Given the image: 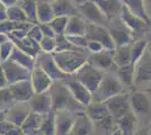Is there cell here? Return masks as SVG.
<instances>
[{"label": "cell", "instance_id": "816d5d0a", "mask_svg": "<svg viewBox=\"0 0 151 135\" xmlns=\"http://www.w3.org/2000/svg\"><path fill=\"white\" fill-rule=\"evenodd\" d=\"M133 135H149V129H138L137 132L134 133Z\"/></svg>", "mask_w": 151, "mask_h": 135}, {"label": "cell", "instance_id": "484cf974", "mask_svg": "<svg viewBox=\"0 0 151 135\" xmlns=\"http://www.w3.org/2000/svg\"><path fill=\"white\" fill-rule=\"evenodd\" d=\"M86 28H87V23L82 19L80 15H75V16L69 17L64 35H67V36H73V35L85 36Z\"/></svg>", "mask_w": 151, "mask_h": 135}, {"label": "cell", "instance_id": "8fae6325", "mask_svg": "<svg viewBox=\"0 0 151 135\" xmlns=\"http://www.w3.org/2000/svg\"><path fill=\"white\" fill-rule=\"evenodd\" d=\"M31 111L32 110L28 105V101L27 103H15L12 107H9L5 111L4 119L14 124L15 126L20 127Z\"/></svg>", "mask_w": 151, "mask_h": 135}, {"label": "cell", "instance_id": "5b68a950", "mask_svg": "<svg viewBox=\"0 0 151 135\" xmlns=\"http://www.w3.org/2000/svg\"><path fill=\"white\" fill-rule=\"evenodd\" d=\"M130 107L138 121L151 118V100L145 91H134L130 95Z\"/></svg>", "mask_w": 151, "mask_h": 135}, {"label": "cell", "instance_id": "52a82bcc", "mask_svg": "<svg viewBox=\"0 0 151 135\" xmlns=\"http://www.w3.org/2000/svg\"><path fill=\"white\" fill-rule=\"evenodd\" d=\"M35 63L44 71L53 81L64 80L67 77H69L60 70V68L58 66L57 62H55V60L52 55V53L40 52L36 59H35Z\"/></svg>", "mask_w": 151, "mask_h": 135}, {"label": "cell", "instance_id": "8992f818", "mask_svg": "<svg viewBox=\"0 0 151 135\" xmlns=\"http://www.w3.org/2000/svg\"><path fill=\"white\" fill-rule=\"evenodd\" d=\"M88 41H95L98 42L99 44L104 46L105 50L108 51H114L115 50V44L113 39L111 37V34L108 32L105 26L97 25L93 23H87V28H86V35H85Z\"/></svg>", "mask_w": 151, "mask_h": 135}, {"label": "cell", "instance_id": "d6a6232c", "mask_svg": "<svg viewBox=\"0 0 151 135\" xmlns=\"http://www.w3.org/2000/svg\"><path fill=\"white\" fill-rule=\"evenodd\" d=\"M19 7L24 10L26 16L33 24H37L36 20V9H37V0H19L17 2Z\"/></svg>", "mask_w": 151, "mask_h": 135}, {"label": "cell", "instance_id": "603a6c76", "mask_svg": "<svg viewBox=\"0 0 151 135\" xmlns=\"http://www.w3.org/2000/svg\"><path fill=\"white\" fill-rule=\"evenodd\" d=\"M85 114L90 118L93 123H99L109 115L106 103H91L85 107Z\"/></svg>", "mask_w": 151, "mask_h": 135}, {"label": "cell", "instance_id": "9c48e42d", "mask_svg": "<svg viewBox=\"0 0 151 135\" xmlns=\"http://www.w3.org/2000/svg\"><path fill=\"white\" fill-rule=\"evenodd\" d=\"M1 66L5 71L8 86L31 78V70L19 65L18 63L13 61L12 59H8L6 61L1 62Z\"/></svg>", "mask_w": 151, "mask_h": 135}, {"label": "cell", "instance_id": "ba28073f", "mask_svg": "<svg viewBox=\"0 0 151 135\" xmlns=\"http://www.w3.org/2000/svg\"><path fill=\"white\" fill-rule=\"evenodd\" d=\"M107 105V108L109 111V115L113 117L115 121L127 114L131 107H130V95L121 92L116 96L109 98L107 101H105Z\"/></svg>", "mask_w": 151, "mask_h": 135}, {"label": "cell", "instance_id": "7c38bea8", "mask_svg": "<svg viewBox=\"0 0 151 135\" xmlns=\"http://www.w3.org/2000/svg\"><path fill=\"white\" fill-rule=\"evenodd\" d=\"M63 82L68 87V89L70 90V92L73 96V98L80 105H82L83 107H86V106H88L89 104L93 103L91 92L83 84H80L78 80H76L75 78L68 79V77H67L63 80Z\"/></svg>", "mask_w": 151, "mask_h": 135}, {"label": "cell", "instance_id": "c3c4849f", "mask_svg": "<svg viewBox=\"0 0 151 135\" xmlns=\"http://www.w3.org/2000/svg\"><path fill=\"white\" fill-rule=\"evenodd\" d=\"M7 20V7L0 2V21Z\"/></svg>", "mask_w": 151, "mask_h": 135}, {"label": "cell", "instance_id": "7402d4cb", "mask_svg": "<svg viewBox=\"0 0 151 135\" xmlns=\"http://www.w3.org/2000/svg\"><path fill=\"white\" fill-rule=\"evenodd\" d=\"M108 32L111 34V37L113 39L115 46H123V45H129L131 44L132 41V33L130 32L127 28H126L124 24L121 21L120 24L117 25L111 26L108 28Z\"/></svg>", "mask_w": 151, "mask_h": 135}, {"label": "cell", "instance_id": "be15d7a7", "mask_svg": "<svg viewBox=\"0 0 151 135\" xmlns=\"http://www.w3.org/2000/svg\"><path fill=\"white\" fill-rule=\"evenodd\" d=\"M23 135H27V134H24V133H23Z\"/></svg>", "mask_w": 151, "mask_h": 135}, {"label": "cell", "instance_id": "7dc6e473", "mask_svg": "<svg viewBox=\"0 0 151 135\" xmlns=\"http://www.w3.org/2000/svg\"><path fill=\"white\" fill-rule=\"evenodd\" d=\"M8 87V81H7L6 74H5V71L2 69V66L0 64V89H4Z\"/></svg>", "mask_w": 151, "mask_h": 135}, {"label": "cell", "instance_id": "6125c7cd", "mask_svg": "<svg viewBox=\"0 0 151 135\" xmlns=\"http://www.w3.org/2000/svg\"><path fill=\"white\" fill-rule=\"evenodd\" d=\"M37 1H43V0H37Z\"/></svg>", "mask_w": 151, "mask_h": 135}, {"label": "cell", "instance_id": "ee69618b", "mask_svg": "<svg viewBox=\"0 0 151 135\" xmlns=\"http://www.w3.org/2000/svg\"><path fill=\"white\" fill-rule=\"evenodd\" d=\"M40 28L42 31V34L44 37H51V39H54L57 36V34L54 32V29L52 28V26L49 23H45V24H38Z\"/></svg>", "mask_w": 151, "mask_h": 135}, {"label": "cell", "instance_id": "e575fe53", "mask_svg": "<svg viewBox=\"0 0 151 135\" xmlns=\"http://www.w3.org/2000/svg\"><path fill=\"white\" fill-rule=\"evenodd\" d=\"M147 47H148V41L145 39H140L131 43V61L133 64H135L145 54Z\"/></svg>", "mask_w": 151, "mask_h": 135}, {"label": "cell", "instance_id": "6da1fadb", "mask_svg": "<svg viewBox=\"0 0 151 135\" xmlns=\"http://www.w3.org/2000/svg\"><path fill=\"white\" fill-rule=\"evenodd\" d=\"M50 94L52 98V109L54 111L70 110L76 114L79 111H83L85 109V107L73 98L63 80L53 81L50 88Z\"/></svg>", "mask_w": 151, "mask_h": 135}, {"label": "cell", "instance_id": "f1b7e54d", "mask_svg": "<svg viewBox=\"0 0 151 135\" xmlns=\"http://www.w3.org/2000/svg\"><path fill=\"white\" fill-rule=\"evenodd\" d=\"M54 18V11L52 5L47 0L37 1V9H36V20L37 24L50 23Z\"/></svg>", "mask_w": 151, "mask_h": 135}, {"label": "cell", "instance_id": "ab89813d", "mask_svg": "<svg viewBox=\"0 0 151 135\" xmlns=\"http://www.w3.org/2000/svg\"><path fill=\"white\" fill-rule=\"evenodd\" d=\"M67 36V35H65ZM70 43L73 45L75 47L81 50V51H86L87 50V44H88V39L86 36H81V35H73V36H67Z\"/></svg>", "mask_w": 151, "mask_h": 135}, {"label": "cell", "instance_id": "8d00e7d4", "mask_svg": "<svg viewBox=\"0 0 151 135\" xmlns=\"http://www.w3.org/2000/svg\"><path fill=\"white\" fill-rule=\"evenodd\" d=\"M55 51L54 52H61V51H81L79 49L75 47L73 45L70 43V41L64 34L57 35L55 37Z\"/></svg>", "mask_w": 151, "mask_h": 135}, {"label": "cell", "instance_id": "d590c367", "mask_svg": "<svg viewBox=\"0 0 151 135\" xmlns=\"http://www.w3.org/2000/svg\"><path fill=\"white\" fill-rule=\"evenodd\" d=\"M40 131L44 135L55 134V114H54V110H52L51 113L44 116L43 122L40 126Z\"/></svg>", "mask_w": 151, "mask_h": 135}, {"label": "cell", "instance_id": "7bdbcfd3", "mask_svg": "<svg viewBox=\"0 0 151 135\" xmlns=\"http://www.w3.org/2000/svg\"><path fill=\"white\" fill-rule=\"evenodd\" d=\"M27 36H28V37H31L32 39H34L35 42H37L38 44H40V42L42 41V39L44 37V36H43V34H42V31H41V28H40V25H38V24H35V25L33 26L31 29L28 31Z\"/></svg>", "mask_w": 151, "mask_h": 135}, {"label": "cell", "instance_id": "91938a15", "mask_svg": "<svg viewBox=\"0 0 151 135\" xmlns=\"http://www.w3.org/2000/svg\"><path fill=\"white\" fill-rule=\"evenodd\" d=\"M47 1H49V2H50V4H52V2H54V1H55V0H47Z\"/></svg>", "mask_w": 151, "mask_h": 135}, {"label": "cell", "instance_id": "94428289", "mask_svg": "<svg viewBox=\"0 0 151 135\" xmlns=\"http://www.w3.org/2000/svg\"><path fill=\"white\" fill-rule=\"evenodd\" d=\"M149 132L151 133V124H150V129H149Z\"/></svg>", "mask_w": 151, "mask_h": 135}, {"label": "cell", "instance_id": "d4e9b609", "mask_svg": "<svg viewBox=\"0 0 151 135\" xmlns=\"http://www.w3.org/2000/svg\"><path fill=\"white\" fill-rule=\"evenodd\" d=\"M51 5H52L53 11H54V16L71 17L75 15H79L77 6L73 4L72 0H55Z\"/></svg>", "mask_w": 151, "mask_h": 135}, {"label": "cell", "instance_id": "4fadbf2b", "mask_svg": "<svg viewBox=\"0 0 151 135\" xmlns=\"http://www.w3.org/2000/svg\"><path fill=\"white\" fill-rule=\"evenodd\" d=\"M8 89L13 96L15 103H27L35 95L29 79L22 80L8 86Z\"/></svg>", "mask_w": 151, "mask_h": 135}, {"label": "cell", "instance_id": "30bf717a", "mask_svg": "<svg viewBox=\"0 0 151 135\" xmlns=\"http://www.w3.org/2000/svg\"><path fill=\"white\" fill-rule=\"evenodd\" d=\"M151 81V52L148 50L141 59L135 63V70H134V84H147Z\"/></svg>", "mask_w": 151, "mask_h": 135}, {"label": "cell", "instance_id": "3957f363", "mask_svg": "<svg viewBox=\"0 0 151 135\" xmlns=\"http://www.w3.org/2000/svg\"><path fill=\"white\" fill-rule=\"evenodd\" d=\"M123 91V84L117 77L104 76L97 89L91 94L93 103H104Z\"/></svg>", "mask_w": 151, "mask_h": 135}, {"label": "cell", "instance_id": "83f0119b", "mask_svg": "<svg viewBox=\"0 0 151 135\" xmlns=\"http://www.w3.org/2000/svg\"><path fill=\"white\" fill-rule=\"evenodd\" d=\"M45 115H41L38 113H34L31 111L29 115L27 116V118L25 119V122L22 124L20 129L23 131L24 134L31 135L32 133H34L35 131L40 129V126L43 122V118Z\"/></svg>", "mask_w": 151, "mask_h": 135}, {"label": "cell", "instance_id": "74e56055", "mask_svg": "<svg viewBox=\"0 0 151 135\" xmlns=\"http://www.w3.org/2000/svg\"><path fill=\"white\" fill-rule=\"evenodd\" d=\"M14 104H15V100H14L8 87L4 88V89H0V111L5 113L9 107L13 106Z\"/></svg>", "mask_w": 151, "mask_h": 135}, {"label": "cell", "instance_id": "f546056e", "mask_svg": "<svg viewBox=\"0 0 151 135\" xmlns=\"http://www.w3.org/2000/svg\"><path fill=\"white\" fill-rule=\"evenodd\" d=\"M122 2L131 13L140 17V18H142L143 20H145L148 24H150L151 20L147 11H145L143 0H122Z\"/></svg>", "mask_w": 151, "mask_h": 135}, {"label": "cell", "instance_id": "bcb514c9", "mask_svg": "<svg viewBox=\"0 0 151 135\" xmlns=\"http://www.w3.org/2000/svg\"><path fill=\"white\" fill-rule=\"evenodd\" d=\"M99 124H101V126H103L105 129H111L114 125L116 124V121H115V119H114L111 115H108L107 117H105L103 121H101V122H99Z\"/></svg>", "mask_w": 151, "mask_h": 135}, {"label": "cell", "instance_id": "44dd1931", "mask_svg": "<svg viewBox=\"0 0 151 135\" xmlns=\"http://www.w3.org/2000/svg\"><path fill=\"white\" fill-rule=\"evenodd\" d=\"M93 1L101 9V14L105 16L107 20L115 19L117 16H120L123 7L122 0H93Z\"/></svg>", "mask_w": 151, "mask_h": 135}, {"label": "cell", "instance_id": "1f68e13d", "mask_svg": "<svg viewBox=\"0 0 151 135\" xmlns=\"http://www.w3.org/2000/svg\"><path fill=\"white\" fill-rule=\"evenodd\" d=\"M9 59H12L16 63H18L19 65L24 66L28 70H32L34 68V65H35V59L32 58L31 55H28L27 53L23 52L22 50H19L17 46L14 47L13 53H12Z\"/></svg>", "mask_w": 151, "mask_h": 135}, {"label": "cell", "instance_id": "680465c9", "mask_svg": "<svg viewBox=\"0 0 151 135\" xmlns=\"http://www.w3.org/2000/svg\"><path fill=\"white\" fill-rule=\"evenodd\" d=\"M145 92H147V94H149V92H151V88H150V89H147V90H145Z\"/></svg>", "mask_w": 151, "mask_h": 135}, {"label": "cell", "instance_id": "db71d44e", "mask_svg": "<svg viewBox=\"0 0 151 135\" xmlns=\"http://www.w3.org/2000/svg\"><path fill=\"white\" fill-rule=\"evenodd\" d=\"M111 135H124V134H123V133L121 132L120 129H119L117 127H116V129H115L113 131V133H112Z\"/></svg>", "mask_w": 151, "mask_h": 135}, {"label": "cell", "instance_id": "ffe728a7", "mask_svg": "<svg viewBox=\"0 0 151 135\" xmlns=\"http://www.w3.org/2000/svg\"><path fill=\"white\" fill-rule=\"evenodd\" d=\"M93 132V122L90 121L85 111L76 113L73 117L72 127L70 131L71 135H89Z\"/></svg>", "mask_w": 151, "mask_h": 135}, {"label": "cell", "instance_id": "277c9868", "mask_svg": "<svg viewBox=\"0 0 151 135\" xmlns=\"http://www.w3.org/2000/svg\"><path fill=\"white\" fill-rule=\"evenodd\" d=\"M103 77H104L103 71L96 69L88 61L73 73V78L76 80H78L80 84H83L91 94L97 89Z\"/></svg>", "mask_w": 151, "mask_h": 135}, {"label": "cell", "instance_id": "7a4b0ae2", "mask_svg": "<svg viewBox=\"0 0 151 135\" xmlns=\"http://www.w3.org/2000/svg\"><path fill=\"white\" fill-rule=\"evenodd\" d=\"M53 58L58 66L67 76H72L79 68L87 62L88 56L83 51H61L53 52Z\"/></svg>", "mask_w": 151, "mask_h": 135}, {"label": "cell", "instance_id": "11a10c76", "mask_svg": "<svg viewBox=\"0 0 151 135\" xmlns=\"http://www.w3.org/2000/svg\"><path fill=\"white\" fill-rule=\"evenodd\" d=\"M73 1V4H75L76 6H79V5H81L83 2H86L87 0H72Z\"/></svg>", "mask_w": 151, "mask_h": 135}, {"label": "cell", "instance_id": "d6986e66", "mask_svg": "<svg viewBox=\"0 0 151 135\" xmlns=\"http://www.w3.org/2000/svg\"><path fill=\"white\" fill-rule=\"evenodd\" d=\"M113 54L114 51L108 50H104L99 53H90L87 61L98 70L108 71L114 65Z\"/></svg>", "mask_w": 151, "mask_h": 135}, {"label": "cell", "instance_id": "9a60e30c", "mask_svg": "<svg viewBox=\"0 0 151 135\" xmlns=\"http://www.w3.org/2000/svg\"><path fill=\"white\" fill-rule=\"evenodd\" d=\"M33 86V89L35 94H41L50 90L51 86L53 84V80L51 79L44 71L42 70L36 63L34 68L31 70V78H29Z\"/></svg>", "mask_w": 151, "mask_h": 135}, {"label": "cell", "instance_id": "2e32d148", "mask_svg": "<svg viewBox=\"0 0 151 135\" xmlns=\"http://www.w3.org/2000/svg\"><path fill=\"white\" fill-rule=\"evenodd\" d=\"M28 105L31 107V110L34 113H38L41 115H47L52 111V98H51L50 90L35 94L28 100Z\"/></svg>", "mask_w": 151, "mask_h": 135}, {"label": "cell", "instance_id": "f5cc1de1", "mask_svg": "<svg viewBox=\"0 0 151 135\" xmlns=\"http://www.w3.org/2000/svg\"><path fill=\"white\" fill-rule=\"evenodd\" d=\"M7 41H9V36L7 34H4V33H0V45L2 43H5Z\"/></svg>", "mask_w": 151, "mask_h": 135}, {"label": "cell", "instance_id": "f6af8a7d", "mask_svg": "<svg viewBox=\"0 0 151 135\" xmlns=\"http://www.w3.org/2000/svg\"><path fill=\"white\" fill-rule=\"evenodd\" d=\"M104 46L101 44H99L98 42H95V41H88V44H87V51L89 53H99V52L104 51Z\"/></svg>", "mask_w": 151, "mask_h": 135}, {"label": "cell", "instance_id": "f907efd6", "mask_svg": "<svg viewBox=\"0 0 151 135\" xmlns=\"http://www.w3.org/2000/svg\"><path fill=\"white\" fill-rule=\"evenodd\" d=\"M0 2H2V4L8 8V7L16 5V4H17V0H0Z\"/></svg>", "mask_w": 151, "mask_h": 135}, {"label": "cell", "instance_id": "681fc988", "mask_svg": "<svg viewBox=\"0 0 151 135\" xmlns=\"http://www.w3.org/2000/svg\"><path fill=\"white\" fill-rule=\"evenodd\" d=\"M143 2H145V11H147L149 18H150V20H151V0H143Z\"/></svg>", "mask_w": 151, "mask_h": 135}, {"label": "cell", "instance_id": "e0dca14e", "mask_svg": "<svg viewBox=\"0 0 151 135\" xmlns=\"http://www.w3.org/2000/svg\"><path fill=\"white\" fill-rule=\"evenodd\" d=\"M119 17H120L121 21L124 24V26L131 33H140L149 25L145 20H143L142 18H140V17L131 13L124 5L122 7V10H121Z\"/></svg>", "mask_w": 151, "mask_h": 135}, {"label": "cell", "instance_id": "03108f58", "mask_svg": "<svg viewBox=\"0 0 151 135\" xmlns=\"http://www.w3.org/2000/svg\"><path fill=\"white\" fill-rule=\"evenodd\" d=\"M18 1H19V0H17V2H18Z\"/></svg>", "mask_w": 151, "mask_h": 135}, {"label": "cell", "instance_id": "836d02e7", "mask_svg": "<svg viewBox=\"0 0 151 135\" xmlns=\"http://www.w3.org/2000/svg\"><path fill=\"white\" fill-rule=\"evenodd\" d=\"M7 19L10 20V21H14V23H25V21H29L28 17L26 16L24 10L19 7L18 4L7 8Z\"/></svg>", "mask_w": 151, "mask_h": 135}, {"label": "cell", "instance_id": "5bb4252c", "mask_svg": "<svg viewBox=\"0 0 151 135\" xmlns=\"http://www.w3.org/2000/svg\"><path fill=\"white\" fill-rule=\"evenodd\" d=\"M77 9L79 14H81L82 17H85L89 23L104 26V24L107 21L105 16L101 14V9L97 7V5L93 0H87L86 2L77 6Z\"/></svg>", "mask_w": 151, "mask_h": 135}, {"label": "cell", "instance_id": "b9f144b4", "mask_svg": "<svg viewBox=\"0 0 151 135\" xmlns=\"http://www.w3.org/2000/svg\"><path fill=\"white\" fill-rule=\"evenodd\" d=\"M40 49H41V52L53 53L55 51V39L51 37H43L40 42Z\"/></svg>", "mask_w": 151, "mask_h": 135}, {"label": "cell", "instance_id": "cb8c5ba5", "mask_svg": "<svg viewBox=\"0 0 151 135\" xmlns=\"http://www.w3.org/2000/svg\"><path fill=\"white\" fill-rule=\"evenodd\" d=\"M116 126L124 135H133L138 129V118L132 110H130L116 121Z\"/></svg>", "mask_w": 151, "mask_h": 135}, {"label": "cell", "instance_id": "6f0895ef", "mask_svg": "<svg viewBox=\"0 0 151 135\" xmlns=\"http://www.w3.org/2000/svg\"><path fill=\"white\" fill-rule=\"evenodd\" d=\"M147 50H148L149 52H151V42L148 43V47H147Z\"/></svg>", "mask_w": 151, "mask_h": 135}, {"label": "cell", "instance_id": "e7e4bbea", "mask_svg": "<svg viewBox=\"0 0 151 135\" xmlns=\"http://www.w3.org/2000/svg\"><path fill=\"white\" fill-rule=\"evenodd\" d=\"M0 64H1V61H0Z\"/></svg>", "mask_w": 151, "mask_h": 135}, {"label": "cell", "instance_id": "ac0fdd59", "mask_svg": "<svg viewBox=\"0 0 151 135\" xmlns=\"http://www.w3.org/2000/svg\"><path fill=\"white\" fill-rule=\"evenodd\" d=\"M55 114V134L54 135H69L75 113L70 110H57Z\"/></svg>", "mask_w": 151, "mask_h": 135}, {"label": "cell", "instance_id": "4dcf8cb0", "mask_svg": "<svg viewBox=\"0 0 151 135\" xmlns=\"http://www.w3.org/2000/svg\"><path fill=\"white\" fill-rule=\"evenodd\" d=\"M134 70H135V64L133 63L116 68L117 78L123 86H127V87L134 86Z\"/></svg>", "mask_w": 151, "mask_h": 135}, {"label": "cell", "instance_id": "60d3db41", "mask_svg": "<svg viewBox=\"0 0 151 135\" xmlns=\"http://www.w3.org/2000/svg\"><path fill=\"white\" fill-rule=\"evenodd\" d=\"M14 47H15V44L10 39L0 45V61L1 62H4V61H6L10 58Z\"/></svg>", "mask_w": 151, "mask_h": 135}, {"label": "cell", "instance_id": "f35d334b", "mask_svg": "<svg viewBox=\"0 0 151 135\" xmlns=\"http://www.w3.org/2000/svg\"><path fill=\"white\" fill-rule=\"evenodd\" d=\"M68 20H69V17H67V16H54V18L51 20L49 24L52 26L55 34L60 35V34H64L65 32Z\"/></svg>", "mask_w": 151, "mask_h": 135}, {"label": "cell", "instance_id": "003e7915", "mask_svg": "<svg viewBox=\"0 0 151 135\" xmlns=\"http://www.w3.org/2000/svg\"><path fill=\"white\" fill-rule=\"evenodd\" d=\"M0 135H1V134H0Z\"/></svg>", "mask_w": 151, "mask_h": 135}, {"label": "cell", "instance_id": "9f6ffc18", "mask_svg": "<svg viewBox=\"0 0 151 135\" xmlns=\"http://www.w3.org/2000/svg\"><path fill=\"white\" fill-rule=\"evenodd\" d=\"M4 116H5V113H1V111H0V122L4 121Z\"/></svg>", "mask_w": 151, "mask_h": 135}, {"label": "cell", "instance_id": "4316f807", "mask_svg": "<svg viewBox=\"0 0 151 135\" xmlns=\"http://www.w3.org/2000/svg\"><path fill=\"white\" fill-rule=\"evenodd\" d=\"M113 61L114 65L116 68L124 66V65L132 63V61H131V44L116 46L115 50H114Z\"/></svg>", "mask_w": 151, "mask_h": 135}]
</instances>
